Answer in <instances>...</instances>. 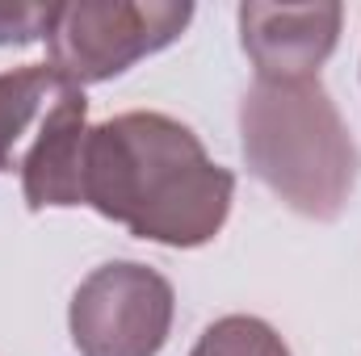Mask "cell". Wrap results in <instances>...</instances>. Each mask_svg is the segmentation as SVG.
<instances>
[{
    "instance_id": "6da1fadb",
    "label": "cell",
    "mask_w": 361,
    "mask_h": 356,
    "mask_svg": "<svg viewBox=\"0 0 361 356\" xmlns=\"http://www.w3.org/2000/svg\"><path fill=\"white\" fill-rule=\"evenodd\" d=\"M231 197L235 177L169 113L135 109L89 130L85 205L147 243H210L231 214Z\"/></svg>"
},
{
    "instance_id": "7a4b0ae2",
    "label": "cell",
    "mask_w": 361,
    "mask_h": 356,
    "mask_svg": "<svg viewBox=\"0 0 361 356\" xmlns=\"http://www.w3.org/2000/svg\"><path fill=\"white\" fill-rule=\"evenodd\" d=\"M240 139L248 172L294 214L336 222L349 210L361 151L319 76H257L240 101Z\"/></svg>"
},
{
    "instance_id": "3957f363",
    "label": "cell",
    "mask_w": 361,
    "mask_h": 356,
    "mask_svg": "<svg viewBox=\"0 0 361 356\" xmlns=\"http://www.w3.org/2000/svg\"><path fill=\"white\" fill-rule=\"evenodd\" d=\"M193 21L189 0H72L55 4L47 30V68L72 84H101L143 55L173 46Z\"/></svg>"
},
{
    "instance_id": "277c9868",
    "label": "cell",
    "mask_w": 361,
    "mask_h": 356,
    "mask_svg": "<svg viewBox=\"0 0 361 356\" xmlns=\"http://www.w3.org/2000/svg\"><path fill=\"white\" fill-rule=\"evenodd\" d=\"M177 293L169 276L135 260L92 268L72 293L68 327L80 356H160Z\"/></svg>"
},
{
    "instance_id": "5b68a950",
    "label": "cell",
    "mask_w": 361,
    "mask_h": 356,
    "mask_svg": "<svg viewBox=\"0 0 361 356\" xmlns=\"http://www.w3.org/2000/svg\"><path fill=\"white\" fill-rule=\"evenodd\" d=\"M341 4H240V42L261 80H311L336 51Z\"/></svg>"
},
{
    "instance_id": "8992f818",
    "label": "cell",
    "mask_w": 361,
    "mask_h": 356,
    "mask_svg": "<svg viewBox=\"0 0 361 356\" xmlns=\"http://www.w3.org/2000/svg\"><path fill=\"white\" fill-rule=\"evenodd\" d=\"M85 143H89V101L85 89L68 84L42 113L38 134L17 164L30 210L85 205Z\"/></svg>"
},
{
    "instance_id": "52a82bcc",
    "label": "cell",
    "mask_w": 361,
    "mask_h": 356,
    "mask_svg": "<svg viewBox=\"0 0 361 356\" xmlns=\"http://www.w3.org/2000/svg\"><path fill=\"white\" fill-rule=\"evenodd\" d=\"M68 89L47 63H25L13 72H0V172H13L17 147L30 134L34 122H42V113L51 109V101Z\"/></svg>"
},
{
    "instance_id": "ba28073f",
    "label": "cell",
    "mask_w": 361,
    "mask_h": 356,
    "mask_svg": "<svg viewBox=\"0 0 361 356\" xmlns=\"http://www.w3.org/2000/svg\"><path fill=\"white\" fill-rule=\"evenodd\" d=\"M189 356H290L286 340L252 314H227L202 331Z\"/></svg>"
},
{
    "instance_id": "9c48e42d",
    "label": "cell",
    "mask_w": 361,
    "mask_h": 356,
    "mask_svg": "<svg viewBox=\"0 0 361 356\" xmlns=\"http://www.w3.org/2000/svg\"><path fill=\"white\" fill-rule=\"evenodd\" d=\"M55 17V4H25V0H0V46H25L47 38Z\"/></svg>"
}]
</instances>
